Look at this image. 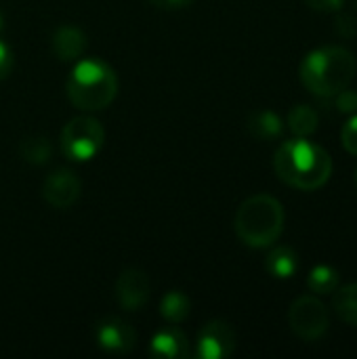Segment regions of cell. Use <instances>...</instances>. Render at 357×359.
Wrapping results in <instances>:
<instances>
[{"instance_id": "cell-5", "label": "cell", "mask_w": 357, "mask_h": 359, "mask_svg": "<svg viewBox=\"0 0 357 359\" xmlns=\"http://www.w3.org/2000/svg\"><path fill=\"white\" fill-rule=\"evenodd\" d=\"M105 143V128L93 116H76L61 130V151L74 162L93 160Z\"/></svg>"}, {"instance_id": "cell-24", "label": "cell", "mask_w": 357, "mask_h": 359, "mask_svg": "<svg viewBox=\"0 0 357 359\" xmlns=\"http://www.w3.org/2000/svg\"><path fill=\"white\" fill-rule=\"evenodd\" d=\"M307 6H311L314 11H322V13H330V11H339L343 6L345 0H305Z\"/></svg>"}, {"instance_id": "cell-27", "label": "cell", "mask_w": 357, "mask_h": 359, "mask_svg": "<svg viewBox=\"0 0 357 359\" xmlns=\"http://www.w3.org/2000/svg\"><path fill=\"white\" fill-rule=\"evenodd\" d=\"M356 181H357V172H356Z\"/></svg>"}, {"instance_id": "cell-14", "label": "cell", "mask_w": 357, "mask_h": 359, "mask_svg": "<svg viewBox=\"0 0 357 359\" xmlns=\"http://www.w3.org/2000/svg\"><path fill=\"white\" fill-rule=\"evenodd\" d=\"M265 269L269 276L278 278V280H288L297 273L299 269V261H297V252L288 246H278L274 248L267 259H265Z\"/></svg>"}, {"instance_id": "cell-13", "label": "cell", "mask_w": 357, "mask_h": 359, "mask_svg": "<svg viewBox=\"0 0 357 359\" xmlns=\"http://www.w3.org/2000/svg\"><path fill=\"white\" fill-rule=\"evenodd\" d=\"M246 128H248V133L255 139H259V141H271V139H278L282 135L284 124H282V118L276 111L261 109V111H255V114L248 116Z\"/></svg>"}, {"instance_id": "cell-22", "label": "cell", "mask_w": 357, "mask_h": 359, "mask_svg": "<svg viewBox=\"0 0 357 359\" xmlns=\"http://www.w3.org/2000/svg\"><path fill=\"white\" fill-rule=\"evenodd\" d=\"M337 97V107L343 114H353L357 109V93L351 88H343L341 93L335 95Z\"/></svg>"}, {"instance_id": "cell-26", "label": "cell", "mask_w": 357, "mask_h": 359, "mask_svg": "<svg viewBox=\"0 0 357 359\" xmlns=\"http://www.w3.org/2000/svg\"><path fill=\"white\" fill-rule=\"evenodd\" d=\"M0 29H2V13H0Z\"/></svg>"}, {"instance_id": "cell-19", "label": "cell", "mask_w": 357, "mask_h": 359, "mask_svg": "<svg viewBox=\"0 0 357 359\" xmlns=\"http://www.w3.org/2000/svg\"><path fill=\"white\" fill-rule=\"evenodd\" d=\"M50 143L46 137H25L21 143H19V156L27 162V164H46L48 158H50Z\"/></svg>"}, {"instance_id": "cell-17", "label": "cell", "mask_w": 357, "mask_h": 359, "mask_svg": "<svg viewBox=\"0 0 357 359\" xmlns=\"http://www.w3.org/2000/svg\"><path fill=\"white\" fill-rule=\"evenodd\" d=\"M318 124H320V118H318V111L311 105H297L288 114V128L297 137L314 135L318 130Z\"/></svg>"}, {"instance_id": "cell-25", "label": "cell", "mask_w": 357, "mask_h": 359, "mask_svg": "<svg viewBox=\"0 0 357 359\" xmlns=\"http://www.w3.org/2000/svg\"><path fill=\"white\" fill-rule=\"evenodd\" d=\"M147 2L162 11H181V8H187L194 0H147Z\"/></svg>"}, {"instance_id": "cell-9", "label": "cell", "mask_w": 357, "mask_h": 359, "mask_svg": "<svg viewBox=\"0 0 357 359\" xmlns=\"http://www.w3.org/2000/svg\"><path fill=\"white\" fill-rule=\"evenodd\" d=\"M236 351V332L223 320L208 322L198 337V358L225 359Z\"/></svg>"}, {"instance_id": "cell-4", "label": "cell", "mask_w": 357, "mask_h": 359, "mask_svg": "<svg viewBox=\"0 0 357 359\" xmlns=\"http://www.w3.org/2000/svg\"><path fill=\"white\" fill-rule=\"evenodd\" d=\"M65 93L74 107L82 111H99L116 99L118 76L107 63L86 59L72 69L65 82Z\"/></svg>"}, {"instance_id": "cell-8", "label": "cell", "mask_w": 357, "mask_h": 359, "mask_svg": "<svg viewBox=\"0 0 357 359\" xmlns=\"http://www.w3.org/2000/svg\"><path fill=\"white\" fill-rule=\"evenodd\" d=\"M95 339L99 349L112 355H126L133 351L137 343V332L135 328L120 318H103L97 322L95 328Z\"/></svg>"}, {"instance_id": "cell-6", "label": "cell", "mask_w": 357, "mask_h": 359, "mask_svg": "<svg viewBox=\"0 0 357 359\" xmlns=\"http://www.w3.org/2000/svg\"><path fill=\"white\" fill-rule=\"evenodd\" d=\"M288 324H290V330L299 339L314 343V341L322 339L328 330V309L320 299H316L311 294L299 297L290 305Z\"/></svg>"}, {"instance_id": "cell-16", "label": "cell", "mask_w": 357, "mask_h": 359, "mask_svg": "<svg viewBox=\"0 0 357 359\" xmlns=\"http://www.w3.org/2000/svg\"><path fill=\"white\" fill-rule=\"evenodd\" d=\"M191 309V301L185 292L181 290H173L168 294H164L162 303H160V313L168 324H181L187 320Z\"/></svg>"}, {"instance_id": "cell-12", "label": "cell", "mask_w": 357, "mask_h": 359, "mask_svg": "<svg viewBox=\"0 0 357 359\" xmlns=\"http://www.w3.org/2000/svg\"><path fill=\"white\" fill-rule=\"evenodd\" d=\"M149 353L154 358L181 359L189 355V345H187L185 334L179 328L168 326V328L154 334V339L149 343Z\"/></svg>"}, {"instance_id": "cell-15", "label": "cell", "mask_w": 357, "mask_h": 359, "mask_svg": "<svg viewBox=\"0 0 357 359\" xmlns=\"http://www.w3.org/2000/svg\"><path fill=\"white\" fill-rule=\"evenodd\" d=\"M332 299L335 313L349 326L357 328V284H349L343 288H337Z\"/></svg>"}, {"instance_id": "cell-1", "label": "cell", "mask_w": 357, "mask_h": 359, "mask_svg": "<svg viewBox=\"0 0 357 359\" xmlns=\"http://www.w3.org/2000/svg\"><path fill=\"white\" fill-rule=\"evenodd\" d=\"M274 168L286 185L301 191H314L328 183L332 160L318 143L307 141V137H297L278 147Z\"/></svg>"}, {"instance_id": "cell-2", "label": "cell", "mask_w": 357, "mask_h": 359, "mask_svg": "<svg viewBox=\"0 0 357 359\" xmlns=\"http://www.w3.org/2000/svg\"><path fill=\"white\" fill-rule=\"evenodd\" d=\"M356 57L345 46H322L311 50L299 69L303 86L316 97H335L356 76Z\"/></svg>"}, {"instance_id": "cell-7", "label": "cell", "mask_w": 357, "mask_h": 359, "mask_svg": "<svg viewBox=\"0 0 357 359\" xmlns=\"http://www.w3.org/2000/svg\"><path fill=\"white\" fill-rule=\"evenodd\" d=\"M80 191H82V183L76 177V172L69 168H57L44 179V185H42L44 202L57 210L72 208L78 202Z\"/></svg>"}, {"instance_id": "cell-18", "label": "cell", "mask_w": 357, "mask_h": 359, "mask_svg": "<svg viewBox=\"0 0 357 359\" xmlns=\"http://www.w3.org/2000/svg\"><path fill=\"white\" fill-rule=\"evenodd\" d=\"M339 271L330 265H318L307 278V288L316 294H332L339 288Z\"/></svg>"}, {"instance_id": "cell-20", "label": "cell", "mask_w": 357, "mask_h": 359, "mask_svg": "<svg viewBox=\"0 0 357 359\" xmlns=\"http://www.w3.org/2000/svg\"><path fill=\"white\" fill-rule=\"evenodd\" d=\"M341 141H343V147H345L351 156H357V116H353V118L343 126Z\"/></svg>"}, {"instance_id": "cell-21", "label": "cell", "mask_w": 357, "mask_h": 359, "mask_svg": "<svg viewBox=\"0 0 357 359\" xmlns=\"http://www.w3.org/2000/svg\"><path fill=\"white\" fill-rule=\"evenodd\" d=\"M335 29H337V34L341 36V38H353L357 34V21L353 15H349V13H343V15H339L337 17V21H335Z\"/></svg>"}, {"instance_id": "cell-11", "label": "cell", "mask_w": 357, "mask_h": 359, "mask_svg": "<svg viewBox=\"0 0 357 359\" xmlns=\"http://www.w3.org/2000/svg\"><path fill=\"white\" fill-rule=\"evenodd\" d=\"M53 53L61 59V61H76L78 57L84 55L88 40L86 34L74 25H61L55 29L53 40H50Z\"/></svg>"}, {"instance_id": "cell-23", "label": "cell", "mask_w": 357, "mask_h": 359, "mask_svg": "<svg viewBox=\"0 0 357 359\" xmlns=\"http://www.w3.org/2000/svg\"><path fill=\"white\" fill-rule=\"evenodd\" d=\"M11 69H13V53H11V48L0 40V82L8 78Z\"/></svg>"}, {"instance_id": "cell-10", "label": "cell", "mask_w": 357, "mask_h": 359, "mask_svg": "<svg viewBox=\"0 0 357 359\" xmlns=\"http://www.w3.org/2000/svg\"><path fill=\"white\" fill-rule=\"evenodd\" d=\"M149 278L143 269H124L116 280V301L126 311H139L149 301Z\"/></svg>"}, {"instance_id": "cell-3", "label": "cell", "mask_w": 357, "mask_h": 359, "mask_svg": "<svg viewBox=\"0 0 357 359\" xmlns=\"http://www.w3.org/2000/svg\"><path fill=\"white\" fill-rule=\"evenodd\" d=\"M234 227L246 246L267 248L284 231V206L269 194L250 196L240 204Z\"/></svg>"}]
</instances>
